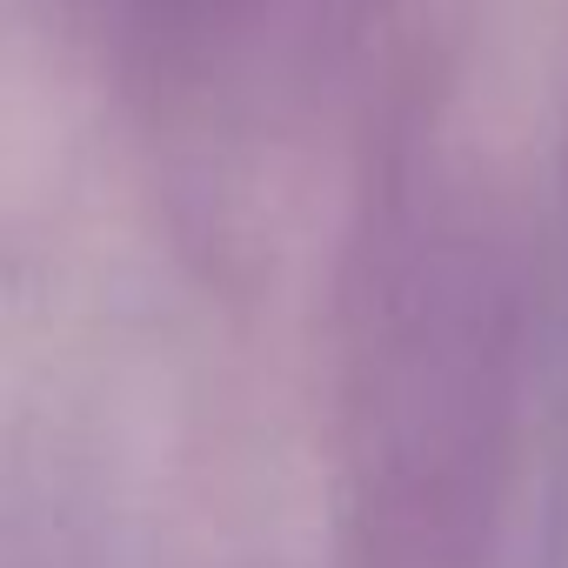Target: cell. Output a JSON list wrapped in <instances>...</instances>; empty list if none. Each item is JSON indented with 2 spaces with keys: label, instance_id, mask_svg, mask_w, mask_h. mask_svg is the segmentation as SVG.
Here are the masks:
<instances>
[{
  "label": "cell",
  "instance_id": "obj_2",
  "mask_svg": "<svg viewBox=\"0 0 568 568\" xmlns=\"http://www.w3.org/2000/svg\"><path fill=\"white\" fill-rule=\"evenodd\" d=\"M101 81L148 128L221 108L267 48L288 0H61Z\"/></svg>",
  "mask_w": 568,
  "mask_h": 568
},
{
  "label": "cell",
  "instance_id": "obj_1",
  "mask_svg": "<svg viewBox=\"0 0 568 568\" xmlns=\"http://www.w3.org/2000/svg\"><path fill=\"white\" fill-rule=\"evenodd\" d=\"M422 81L368 128L335 261V568H495L521 475V247Z\"/></svg>",
  "mask_w": 568,
  "mask_h": 568
},
{
  "label": "cell",
  "instance_id": "obj_4",
  "mask_svg": "<svg viewBox=\"0 0 568 568\" xmlns=\"http://www.w3.org/2000/svg\"><path fill=\"white\" fill-rule=\"evenodd\" d=\"M561 187H568V181H561Z\"/></svg>",
  "mask_w": 568,
  "mask_h": 568
},
{
  "label": "cell",
  "instance_id": "obj_3",
  "mask_svg": "<svg viewBox=\"0 0 568 568\" xmlns=\"http://www.w3.org/2000/svg\"><path fill=\"white\" fill-rule=\"evenodd\" d=\"M368 14H382V0H308V21H315V48H348Z\"/></svg>",
  "mask_w": 568,
  "mask_h": 568
}]
</instances>
